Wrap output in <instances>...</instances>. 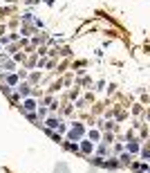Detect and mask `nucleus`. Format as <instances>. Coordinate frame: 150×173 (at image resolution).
<instances>
[{"label": "nucleus", "instance_id": "nucleus-1", "mask_svg": "<svg viewBox=\"0 0 150 173\" xmlns=\"http://www.w3.org/2000/svg\"><path fill=\"white\" fill-rule=\"evenodd\" d=\"M34 106H36V101H34V99H27V101H25V108H27V110H32Z\"/></svg>", "mask_w": 150, "mask_h": 173}]
</instances>
